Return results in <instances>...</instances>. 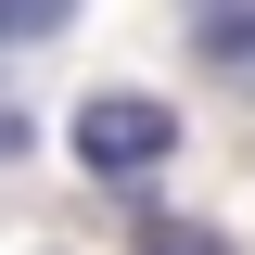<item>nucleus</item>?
Returning <instances> with one entry per match:
<instances>
[{
	"mask_svg": "<svg viewBox=\"0 0 255 255\" xmlns=\"http://www.w3.org/2000/svg\"><path fill=\"white\" fill-rule=\"evenodd\" d=\"M179 153V115H166L153 90H102L77 102V166H102V179H140V166Z\"/></svg>",
	"mask_w": 255,
	"mask_h": 255,
	"instance_id": "f257e3e1",
	"label": "nucleus"
},
{
	"mask_svg": "<svg viewBox=\"0 0 255 255\" xmlns=\"http://www.w3.org/2000/svg\"><path fill=\"white\" fill-rule=\"evenodd\" d=\"M204 64L255 90V0H204Z\"/></svg>",
	"mask_w": 255,
	"mask_h": 255,
	"instance_id": "f03ea898",
	"label": "nucleus"
},
{
	"mask_svg": "<svg viewBox=\"0 0 255 255\" xmlns=\"http://www.w3.org/2000/svg\"><path fill=\"white\" fill-rule=\"evenodd\" d=\"M128 255H230V243H217V230H191V217H153Z\"/></svg>",
	"mask_w": 255,
	"mask_h": 255,
	"instance_id": "7ed1b4c3",
	"label": "nucleus"
},
{
	"mask_svg": "<svg viewBox=\"0 0 255 255\" xmlns=\"http://www.w3.org/2000/svg\"><path fill=\"white\" fill-rule=\"evenodd\" d=\"M64 13L77 0H0V38H64Z\"/></svg>",
	"mask_w": 255,
	"mask_h": 255,
	"instance_id": "20e7f679",
	"label": "nucleus"
},
{
	"mask_svg": "<svg viewBox=\"0 0 255 255\" xmlns=\"http://www.w3.org/2000/svg\"><path fill=\"white\" fill-rule=\"evenodd\" d=\"M0 153H26V115H0Z\"/></svg>",
	"mask_w": 255,
	"mask_h": 255,
	"instance_id": "39448f33",
	"label": "nucleus"
}]
</instances>
